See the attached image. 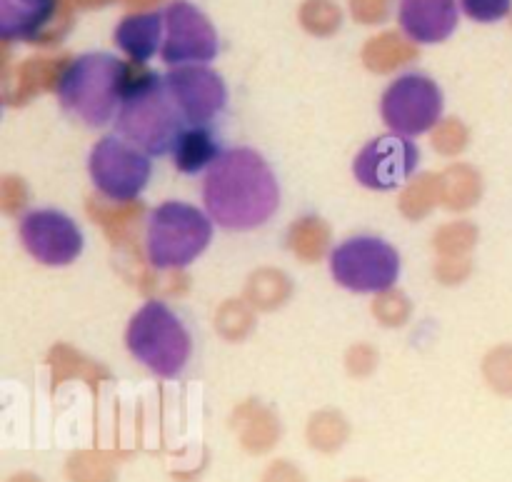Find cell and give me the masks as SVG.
I'll return each mask as SVG.
<instances>
[{
	"label": "cell",
	"mask_w": 512,
	"mask_h": 482,
	"mask_svg": "<svg viewBox=\"0 0 512 482\" xmlns=\"http://www.w3.org/2000/svg\"><path fill=\"white\" fill-rule=\"evenodd\" d=\"M203 203L213 223L225 230H255L280 205V185L260 153L250 148L223 150L205 170Z\"/></svg>",
	"instance_id": "obj_1"
},
{
	"label": "cell",
	"mask_w": 512,
	"mask_h": 482,
	"mask_svg": "<svg viewBox=\"0 0 512 482\" xmlns=\"http://www.w3.org/2000/svg\"><path fill=\"white\" fill-rule=\"evenodd\" d=\"M185 128L188 120L165 75L145 73L128 85L115 115V130L120 138L148 155H165L173 150Z\"/></svg>",
	"instance_id": "obj_2"
},
{
	"label": "cell",
	"mask_w": 512,
	"mask_h": 482,
	"mask_svg": "<svg viewBox=\"0 0 512 482\" xmlns=\"http://www.w3.org/2000/svg\"><path fill=\"white\" fill-rule=\"evenodd\" d=\"M130 85V68L110 53H85L58 78V100L88 128H103L118 115Z\"/></svg>",
	"instance_id": "obj_3"
},
{
	"label": "cell",
	"mask_w": 512,
	"mask_h": 482,
	"mask_svg": "<svg viewBox=\"0 0 512 482\" xmlns=\"http://www.w3.org/2000/svg\"><path fill=\"white\" fill-rule=\"evenodd\" d=\"M213 240V218L188 203L168 200L158 205L148 218L145 253L153 268H188L205 253Z\"/></svg>",
	"instance_id": "obj_4"
},
{
	"label": "cell",
	"mask_w": 512,
	"mask_h": 482,
	"mask_svg": "<svg viewBox=\"0 0 512 482\" xmlns=\"http://www.w3.org/2000/svg\"><path fill=\"white\" fill-rule=\"evenodd\" d=\"M125 345L140 365L160 378H175L188 365L193 350V340L183 320L158 300H150L133 315Z\"/></svg>",
	"instance_id": "obj_5"
},
{
	"label": "cell",
	"mask_w": 512,
	"mask_h": 482,
	"mask_svg": "<svg viewBox=\"0 0 512 482\" xmlns=\"http://www.w3.org/2000/svg\"><path fill=\"white\" fill-rule=\"evenodd\" d=\"M330 273L335 283L353 293H385L398 283L400 255L375 235H355L333 248Z\"/></svg>",
	"instance_id": "obj_6"
},
{
	"label": "cell",
	"mask_w": 512,
	"mask_h": 482,
	"mask_svg": "<svg viewBox=\"0 0 512 482\" xmlns=\"http://www.w3.org/2000/svg\"><path fill=\"white\" fill-rule=\"evenodd\" d=\"M90 178L93 185L115 203H128L135 200L148 185L153 165L150 155L135 148L120 135H105L90 150L88 160Z\"/></svg>",
	"instance_id": "obj_7"
},
{
	"label": "cell",
	"mask_w": 512,
	"mask_h": 482,
	"mask_svg": "<svg viewBox=\"0 0 512 482\" xmlns=\"http://www.w3.org/2000/svg\"><path fill=\"white\" fill-rule=\"evenodd\" d=\"M380 115L393 133L405 138L423 135L443 115V90L423 73L400 75L380 98Z\"/></svg>",
	"instance_id": "obj_8"
},
{
	"label": "cell",
	"mask_w": 512,
	"mask_h": 482,
	"mask_svg": "<svg viewBox=\"0 0 512 482\" xmlns=\"http://www.w3.org/2000/svg\"><path fill=\"white\" fill-rule=\"evenodd\" d=\"M420 150L413 138L390 133L363 145L353 160V175L368 190H395L418 170Z\"/></svg>",
	"instance_id": "obj_9"
},
{
	"label": "cell",
	"mask_w": 512,
	"mask_h": 482,
	"mask_svg": "<svg viewBox=\"0 0 512 482\" xmlns=\"http://www.w3.org/2000/svg\"><path fill=\"white\" fill-rule=\"evenodd\" d=\"M165 38L160 48V58L168 65H193L210 63L218 55V38L210 20L193 8L190 3H173L163 13Z\"/></svg>",
	"instance_id": "obj_10"
},
{
	"label": "cell",
	"mask_w": 512,
	"mask_h": 482,
	"mask_svg": "<svg viewBox=\"0 0 512 482\" xmlns=\"http://www.w3.org/2000/svg\"><path fill=\"white\" fill-rule=\"evenodd\" d=\"M20 240L40 265L60 268L83 253V233L60 210H33L20 220Z\"/></svg>",
	"instance_id": "obj_11"
},
{
	"label": "cell",
	"mask_w": 512,
	"mask_h": 482,
	"mask_svg": "<svg viewBox=\"0 0 512 482\" xmlns=\"http://www.w3.org/2000/svg\"><path fill=\"white\" fill-rule=\"evenodd\" d=\"M188 125H208L215 115L223 113L228 103V88L223 78L208 65H178L165 75Z\"/></svg>",
	"instance_id": "obj_12"
},
{
	"label": "cell",
	"mask_w": 512,
	"mask_h": 482,
	"mask_svg": "<svg viewBox=\"0 0 512 482\" xmlns=\"http://www.w3.org/2000/svg\"><path fill=\"white\" fill-rule=\"evenodd\" d=\"M400 28L415 43H440L458 25L455 0H400Z\"/></svg>",
	"instance_id": "obj_13"
},
{
	"label": "cell",
	"mask_w": 512,
	"mask_h": 482,
	"mask_svg": "<svg viewBox=\"0 0 512 482\" xmlns=\"http://www.w3.org/2000/svg\"><path fill=\"white\" fill-rule=\"evenodd\" d=\"M58 0H0V38L38 40L55 15Z\"/></svg>",
	"instance_id": "obj_14"
},
{
	"label": "cell",
	"mask_w": 512,
	"mask_h": 482,
	"mask_svg": "<svg viewBox=\"0 0 512 482\" xmlns=\"http://www.w3.org/2000/svg\"><path fill=\"white\" fill-rule=\"evenodd\" d=\"M165 38L163 13H138L120 20L115 28V43L133 63H148L160 48Z\"/></svg>",
	"instance_id": "obj_15"
},
{
	"label": "cell",
	"mask_w": 512,
	"mask_h": 482,
	"mask_svg": "<svg viewBox=\"0 0 512 482\" xmlns=\"http://www.w3.org/2000/svg\"><path fill=\"white\" fill-rule=\"evenodd\" d=\"M220 153L223 150H220L218 140L213 138L208 125H188L170 150L175 168L185 175H198L208 170L220 158Z\"/></svg>",
	"instance_id": "obj_16"
},
{
	"label": "cell",
	"mask_w": 512,
	"mask_h": 482,
	"mask_svg": "<svg viewBox=\"0 0 512 482\" xmlns=\"http://www.w3.org/2000/svg\"><path fill=\"white\" fill-rule=\"evenodd\" d=\"M463 13L478 23H495L503 20L512 10V0H460Z\"/></svg>",
	"instance_id": "obj_17"
}]
</instances>
